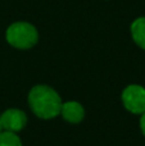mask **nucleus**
Segmentation results:
<instances>
[{
  "label": "nucleus",
  "instance_id": "1",
  "mask_svg": "<svg viewBox=\"0 0 145 146\" xmlns=\"http://www.w3.org/2000/svg\"><path fill=\"white\" fill-rule=\"evenodd\" d=\"M28 105L37 118L53 119L61 114L62 99L50 86L36 85L28 92Z\"/></svg>",
  "mask_w": 145,
  "mask_h": 146
},
{
  "label": "nucleus",
  "instance_id": "2",
  "mask_svg": "<svg viewBox=\"0 0 145 146\" xmlns=\"http://www.w3.org/2000/svg\"><path fill=\"white\" fill-rule=\"evenodd\" d=\"M5 37L9 45L15 49L27 50L39 41V32L35 26L28 22H15L7 28Z\"/></svg>",
  "mask_w": 145,
  "mask_h": 146
},
{
  "label": "nucleus",
  "instance_id": "3",
  "mask_svg": "<svg viewBox=\"0 0 145 146\" xmlns=\"http://www.w3.org/2000/svg\"><path fill=\"white\" fill-rule=\"evenodd\" d=\"M122 103L132 114H143L145 111V88L140 85H130L122 92Z\"/></svg>",
  "mask_w": 145,
  "mask_h": 146
},
{
  "label": "nucleus",
  "instance_id": "4",
  "mask_svg": "<svg viewBox=\"0 0 145 146\" xmlns=\"http://www.w3.org/2000/svg\"><path fill=\"white\" fill-rule=\"evenodd\" d=\"M0 123H1V128L4 131L10 132H19L27 124V115L23 110L17 108H10L7 109L4 113L0 115Z\"/></svg>",
  "mask_w": 145,
  "mask_h": 146
},
{
  "label": "nucleus",
  "instance_id": "5",
  "mask_svg": "<svg viewBox=\"0 0 145 146\" xmlns=\"http://www.w3.org/2000/svg\"><path fill=\"white\" fill-rule=\"evenodd\" d=\"M61 115L63 117L64 121L76 124L82 122L85 117V109L77 101H66V103H62Z\"/></svg>",
  "mask_w": 145,
  "mask_h": 146
},
{
  "label": "nucleus",
  "instance_id": "6",
  "mask_svg": "<svg viewBox=\"0 0 145 146\" xmlns=\"http://www.w3.org/2000/svg\"><path fill=\"white\" fill-rule=\"evenodd\" d=\"M131 36L138 46L145 50V17L136 18L131 25Z\"/></svg>",
  "mask_w": 145,
  "mask_h": 146
},
{
  "label": "nucleus",
  "instance_id": "7",
  "mask_svg": "<svg viewBox=\"0 0 145 146\" xmlns=\"http://www.w3.org/2000/svg\"><path fill=\"white\" fill-rule=\"evenodd\" d=\"M0 146H22V141L15 132L3 129L0 132Z\"/></svg>",
  "mask_w": 145,
  "mask_h": 146
},
{
  "label": "nucleus",
  "instance_id": "8",
  "mask_svg": "<svg viewBox=\"0 0 145 146\" xmlns=\"http://www.w3.org/2000/svg\"><path fill=\"white\" fill-rule=\"evenodd\" d=\"M140 129L143 132V135L145 136V111L141 114V118H140Z\"/></svg>",
  "mask_w": 145,
  "mask_h": 146
},
{
  "label": "nucleus",
  "instance_id": "9",
  "mask_svg": "<svg viewBox=\"0 0 145 146\" xmlns=\"http://www.w3.org/2000/svg\"><path fill=\"white\" fill-rule=\"evenodd\" d=\"M3 131V128H1V123H0V132H1Z\"/></svg>",
  "mask_w": 145,
  "mask_h": 146
}]
</instances>
